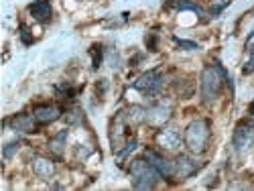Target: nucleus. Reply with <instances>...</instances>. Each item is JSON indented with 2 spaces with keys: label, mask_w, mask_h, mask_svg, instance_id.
<instances>
[{
  "label": "nucleus",
  "mask_w": 254,
  "mask_h": 191,
  "mask_svg": "<svg viewBox=\"0 0 254 191\" xmlns=\"http://www.w3.org/2000/svg\"><path fill=\"white\" fill-rule=\"evenodd\" d=\"M69 114H71V116H67L69 124H73V122H79V120H81V112H79V110H71Z\"/></svg>",
  "instance_id": "a211bd4d"
},
{
  "label": "nucleus",
  "mask_w": 254,
  "mask_h": 191,
  "mask_svg": "<svg viewBox=\"0 0 254 191\" xmlns=\"http://www.w3.org/2000/svg\"><path fill=\"white\" fill-rule=\"evenodd\" d=\"M92 55H94V69H98V67H100V63H102V55H104L102 47H100V45L92 47Z\"/></svg>",
  "instance_id": "2eb2a0df"
},
{
  "label": "nucleus",
  "mask_w": 254,
  "mask_h": 191,
  "mask_svg": "<svg viewBox=\"0 0 254 191\" xmlns=\"http://www.w3.org/2000/svg\"><path fill=\"white\" fill-rule=\"evenodd\" d=\"M252 71H254V47H250V59L244 65V73H252Z\"/></svg>",
  "instance_id": "f3484780"
},
{
  "label": "nucleus",
  "mask_w": 254,
  "mask_h": 191,
  "mask_svg": "<svg viewBox=\"0 0 254 191\" xmlns=\"http://www.w3.org/2000/svg\"><path fill=\"white\" fill-rule=\"evenodd\" d=\"M209 130H207V122L205 120H195L193 124H189V128L185 132V144L189 146V151L199 153L205 148Z\"/></svg>",
  "instance_id": "7ed1b4c3"
},
{
  "label": "nucleus",
  "mask_w": 254,
  "mask_h": 191,
  "mask_svg": "<svg viewBox=\"0 0 254 191\" xmlns=\"http://www.w3.org/2000/svg\"><path fill=\"white\" fill-rule=\"evenodd\" d=\"M18 148V142H12V144H8V148H4V157H10L14 151Z\"/></svg>",
  "instance_id": "6ab92c4d"
},
{
  "label": "nucleus",
  "mask_w": 254,
  "mask_h": 191,
  "mask_svg": "<svg viewBox=\"0 0 254 191\" xmlns=\"http://www.w3.org/2000/svg\"><path fill=\"white\" fill-rule=\"evenodd\" d=\"M171 6H173V8H177V10H193V12H197V14H201V12H203V10H201V6H199V4H195V2H191V0H173Z\"/></svg>",
  "instance_id": "f8f14e48"
},
{
  "label": "nucleus",
  "mask_w": 254,
  "mask_h": 191,
  "mask_svg": "<svg viewBox=\"0 0 254 191\" xmlns=\"http://www.w3.org/2000/svg\"><path fill=\"white\" fill-rule=\"evenodd\" d=\"M222 79H228L226 71L220 65H209L201 73V98L205 104L214 102L222 90Z\"/></svg>",
  "instance_id": "f257e3e1"
},
{
  "label": "nucleus",
  "mask_w": 254,
  "mask_h": 191,
  "mask_svg": "<svg viewBox=\"0 0 254 191\" xmlns=\"http://www.w3.org/2000/svg\"><path fill=\"white\" fill-rule=\"evenodd\" d=\"M177 45L187 47V49H197V45H195V43H189V41H179V39H177Z\"/></svg>",
  "instance_id": "aec40b11"
},
{
  "label": "nucleus",
  "mask_w": 254,
  "mask_h": 191,
  "mask_svg": "<svg viewBox=\"0 0 254 191\" xmlns=\"http://www.w3.org/2000/svg\"><path fill=\"white\" fill-rule=\"evenodd\" d=\"M130 173L136 189H151L161 175L151 163H144V161H134L130 167Z\"/></svg>",
  "instance_id": "f03ea898"
},
{
  "label": "nucleus",
  "mask_w": 254,
  "mask_h": 191,
  "mask_svg": "<svg viewBox=\"0 0 254 191\" xmlns=\"http://www.w3.org/2000/svg\"><path fill=\"white\" fill-rule=\"evenodd\" d=\"M144 157H146V161H149L163 177H171L173 175V163H169L167 159H163L157 151H151V148H149V151L144 153Z\"/></svg>",
  "instance_id": "0eeeda50"
},
{
  "label": "nucleus",
  "mask_w": 254,
  "mask_h": 191,
  "mask_svg": "<svg viewBox=\"0 0 254 191\" xmlns=\"http://www.w3.org/2000/svg\"><path fill=\"white\" fill-rule=\"evenodd\" d=\"M199 167H201V165H197V163L191 161V159L179 157V159L173 163V175L179 177V179H185V177H189V175H193Z\"/></svg>",
  "instance_id": "6e6552de"
},
{
  "label": "nucleus",
  "mask_w": 254,
  "mask_h": 191,
  "mask_svg": "<svg viewBox=\"0 0 254 191\" xmlns=\"http://www.w3.org/2000/svg\"><path fill=\"white\" fill-rule=\"evenodd\" d=\"M33 169H35V173H37L39 177H43V179H49V177L55 173L53 163H51V161H47V159H35Z\"/></svg>",
  "instance_id": "9b49d317"
},
{
  "label": "nucleus",
  "mask_w": 254,
  "mask_h": 191,
  "mask_svg": "<svg viewBox=\"0 0 254 191\" xmlns=\"http://www.w3.org/2000/svg\"><path fill=\"white\" fill-rule=\"evenodd\" d=\"M159 142H163L167 148H173L179 142V136L171 130H163V134H159Z\"/></svg>",
  "instance_id": "4468645a"
},
{
  "label": "nucleus",
  "mask_w": 254,
  "mask_h": 191,
  "mask_svg": "<svg viewBox=\"0 0 254 191\" xmlns=\"http://www.w3.org/2000/svg\"><path fill=\"white\" fill-rule=\"evenodd\" d=\"M20 39H23L25 45H31V43H33V37L29 35V29H27L25 25H20Z\"/></svg>",
  "instance_id": "dca6fc26"
},
{
  "label": "nucleus",
  "mask_w": 254,
  "mask_h": 191,
  "mask_svg": "<svg viewBox=\"0 0 254 191\" xmlns=\"http://www.w3.org/2000/svg\"><path fill=\"white\" fill-rule=\"evenodd\" d=\"M161 86H163V75L159 71H146L134 81V88L144 94H157Z\"/></svg>",
  "instance_id": "20e7f679"
},
{
  "label": "nucleus",
  "mask_w": 254,
  "mask_h": 191,
  "mask_svg": "<svg viewBox=\"0 0 254 191\" xmlns=\"http://www.w3.org/2000/svg\"><path fill=\"white\" fill-rule=\"evenodd\" d=\"M252 144H254V126H248V124L238 126L234 132V146L242 153L246 148H250Z\"/></svg>",
  "instance_id": "423d86ee"
},
{
  "label": "nucleus",
  "mask_w": 254,
  "mask_h": 191,
  "mask_svg": "<svg viewBox=\"0 0 254 191\" xmlns=\"http://www.w3.org/2000/svg\"><path fill=\"white\" fill-rule=\"evenodd\" d=\"M61 116V108L53 104H41L33 110V118L37 120V124H51Z\"/></svg>",
  "instance_id": "39448f33"
},
{
  "label": "nucleus",
  "mask_w": 254,
  "mask_h": 191,
  "mask_svg": "<svg viewBox=\"0 0 254 191\" xmlns=\"http://www.w3.org/2000/svg\"><path fill=\"white\" fill-rule=\"evenodd\" d=\"M29 12L33 14L35 20H39V23H47V20L51 18V2L49 0H37V2H33L29 6Z\"/></svg>",
  "instance_id": "1a4fd4ad"
},
{
  "label": "nucleus",
  "mask_w": 254,
  "mask_h": 191,
  "mask_svg": "<svg viewBox=\"0 0 254 191\" xmlns=\"http://www.w3.org/2000/svg\"><path fill=\"white\" fill-rule=\"evenodd\" d=\"M65 138H67V130H61V132L49 142V148H51L55 155H61V153H63V140H65Z\"/></svg>",
  "instance_id": "ddd939ff"
},
{
  "label": "nucleus",
  "mask_w": 254,
  "mask_h": 191,
  "mask_svg": "<svg viewBox=\"0 0 254 191\" xmlns=\"http://www.w3.org/2000/svg\"><path fill=\"white\" fill-rule=\"evenodd\" d=\"M250 114L254 116V102H252V106H250Z\"/></svg>",
  "instance_id": "412c9836"
},
{
  "label": "nucleus",
  "mask_w": 254,
  "mask_h": 191,
  "mask_svg": "<svg viewBox=\"0 0 254 191\" xmlns=\"http://www.w3.org/2000/svg\"><path fill=\"white\" fill-rule=\"evenodd\" d=\"M35 118L29 116V114H16L10 124H12V128L18 130V132H35Z\"/></svg>",
  "instance_id": "9d476101"
}]
</instances>
